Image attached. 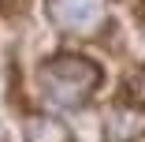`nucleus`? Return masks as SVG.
Here are the masks:
<instances>
[{"label":"nucleus","instance_id":"obj_1","mask_svg":"<svg viewBox=\"0 0 145 142\" xmlns=\"http://www.w3.org/2000/svg\"><path fill=\"white\" fill-rule=\"evenodd\" d=\"M97 86H101V67L86 56L63 52V56H52L41 67V90L60 108H78Z\"/></svg>","mask_w":145,"mask_h":142},{"label":"nucleus","instance_id":"obj_2","mask_svg":"<svg viewBox=\"0 0 145 142\" xmlns=\"http://www.w3.org/2000/svg\"><path fill=\"white\" fill-rule=\"evenodd\" d=\"M45 8H48V19L74 38H97L108 26L104 0H45Z\"/></svg>","mask_w":145,"mask_h":142},{"label":"nucleus","instance_id":"obj_3","mask_svg":"<svg viewBox=\"0 0 145 142\" xmlns=\"http://www.w3.org/2000/svg\"><path fill=\"white\" fill-rule=\"evenodd\" d=\"M145 135V105H115L104 116L108 142H138Z\"/></svg>","mask_w":145,"mask_h":142},{"label":"nucleus","instance_id":"obj_4","mask_svg":"<svg viewBox=\"0 0 145 142\" xmlns=\"http://www.w3.org/2000/svg\"><path fill=\"white\" fill-rule=\"evenodd\" d=\"M22 138H26V142H74L71 127H67L63 120L48 116V112H34V116H26Z\"/></svg>","mask_w":145,"mask_h":142},{"label":"nucleus","instance_id":"obj_5","mask_svg":"<svg viewBox=\"0 0 145 142\" xmlns=\"http://www.w3.org/2000/svg\"><path fill=\"white\" fill-rule=\"evenodd\" d=\"M141 19H145V0H141Z\"/></svg>","mask_w":145,"mask_h":142}]
</instances>
